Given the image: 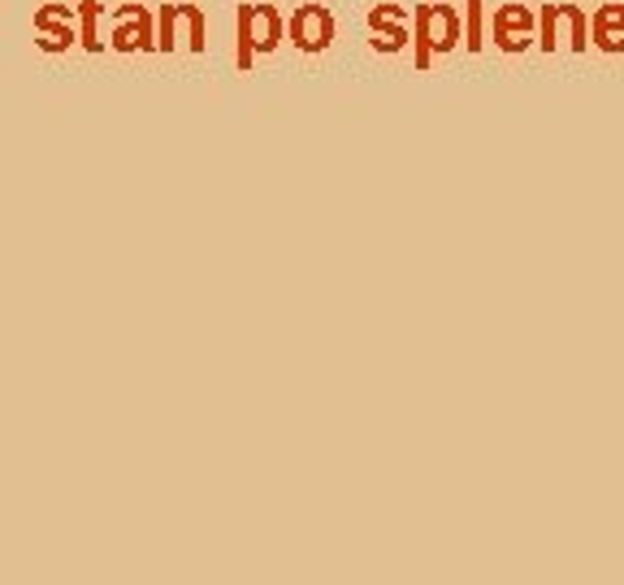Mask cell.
<instances>
[{"label": "cell", "mask_w": 624, "mask_h": 585, "mask_svg": "<svg viewBox=\"0 0 624 585\" xmlns=\"http://www.w3.org/2000/svg\"><path fill=\"white\" fill-rule=\"evenodd\" d=\"M464 40V22L451 4H421L416 9V65L425 70L439 52H451V48Z\"/></svg>", "instance_id": "obj_1"}, {"label": "cell", "mask_w": 624, "mask_h": 585, "mask_svg": "<svg viewBox=\"0 0 624 585\" xmlns=\"http://www.w3.org/2000/svg\"><path fill=\"white\" fill-rule=\"evenodd\" d=\"M537 44L546 52H555L560 44H568L573 52L590 48V18L577 4H542L537 13Z\"/></svg>", "instance_id": "obj_2"}, {"label": "cell", "mask_w": 624, "mask_h": 585, "mask_svg": "<svg viewBox=\"0 0 624 585\" xmlns=\"http://www.w3.org/2000/svg\"><path fill=\"white\" fill-rule=\"evenodd\" d=\"M282 40V18L269 4H243L239 9V65L248 70L256 52H273Z\"/></svg>", "instance_id": "obj_3"}, {"label": "cell", "mask_w": 624, "mask_h": 585, "mask_svg": "<svg viewBox=\"0 0 624 585\" xmlns=\"http://www.w3.org/2000/svg\"><path fill=\"white\" fill-rule=\"evenodd\" d=\"M286 40L300 52H325L334 44V13L325 4H300L286 27Z\"/></svg>", "instance_id": "obj_4"}, {"label": "cell", "mask_w": 624, "mask_h": 585, "mask_svg": "<svg viewBox=\"0 0 624 585\" xmlns=\"http://www.w3.org/2000/svg\"><path fill=\"white\" fill-rule=\"evenodd\" d=\"M537 40V13L525 4H503L494 9V44L503 52H525Z\"/></svg>", "instance_id": "obj_5"}, {"label": "cell", "mask_w": 624, "mask_h": 585, "mask_svg": "<svg viewBox=\"0 0 624 585\" xmlns=\"http://www.w3.org/2000/svg\"><path fill=\"white\" fill-rule=\"evenodd\" d=\"M369 31L378 36L373 48H382V52H400L407 44V13H403L400 4H378L373 13H369Z\"/></svg>", "instance_id": "obj_6"}, {"label": "cell", "mask_w": 624, "mask_h": 585, "mask_svg": "<svg viewBox=\"0 0 624 585\" xmlns=\"http://www.w3.org/2000/svg\"><path fill=\"white\" fill-rule=\"evenodd\" d=\"M590 36L598 52H624V4H598L590 18Z\"/></svg>", "instance_id": "obj_7"}, {"label": "cell", "mask_w": 624, "mask_h": 585, "mask_svg": "<svg viewBox=\"0 0 624 585\" xmlns=\"http://www.w3.org/2000/svg\"><path fill=\"white\" fill-rule=\"evenodd\" d=\"M464 44L477 48L486 44V31H482V0H469V22H464Z\"/></svg>", "instance_id": "obj_8"}]
</instances>
